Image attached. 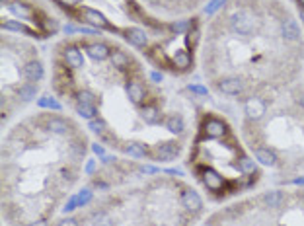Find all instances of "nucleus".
Here are the masks:
<instances>
[{"label": "nucleus", "mask_w": 304, "mask_h": 226, "mask_svg": "<svg viewBox=\"0 0 304 226\" xmlns=\"http://www.w3.org/2000/svg\"><path fill=\"white\" fill-rule=\"evenodd\" d=\"M29 226H47V221H35V223H31Z\"/></svg>", "instance_id": "obj_48"}, {"label": "nucleus", "mask_w": 304, "mask_h": 226, "mask_svg": "<svg viewBox=\"0 0 304 226\" xmlns=\"http://www.w3.org/2000/svg\"><path fill=\"white\" fill-rule=\"evenodd\" d=\"M57 226H78V221L76 219H63Z\"/></svg>", "instance_id": "obj_40"}, {"label": "nucleus", "mask_w": 304, "mask_h": 226, "mask_svg": "<svg viewBox=\"0 0 304 226\" xmlns=\"http://www.w3.org/2000/svg\"><path fill=\"white\" fill-rule=\"evenodd\" d=\"M94 168H96V162H94V160H90V162H88V166H86V172H88V174H92V172H94Z\"/></svg>", "instance_id": "obj_46"}, {"label": "nucleus", "mask_w": 304, "mask_h": 226, "mask_svg": "<svg viewBox=\"0 0 304 226\" xmlns=\"http://www.w3.org/2000/svg\"><path fill=\"white\" fill-rule=\"evenodd\" d=\"M63 55H65V61H66V64H68L70 68H82V66H84V57H82V53H80L78 47L70 45V47L65 49Z\"/></svg>", "instance_id": "obj_14"}, {"label": "nucleus", "mask_w": 304, "mask_h": 226, "mask_svg": "<svg viewBox=\"0 0 304 226\" xmlns=\"http://www.w3.org/2000/svg\"><path fill=\"white\" fill-rule=\"evenodd\" d=\"M76 197H78V207H86V205H88V203L92 201L94 193H92L90 189H82V191H80V193H78Z\"/></svg>", "instance_id": "obj_37"}, {"label": "nucleus", "mask_w": 304, "mask_h": 226, "mask_svg": "<svg viewBox=\"0 0 304 226\" xmlns=\"http://www.w3.org/2000/svg\"><path fill=\"white\" fill-rule=\"evenodd\" d=\"M166 129L170 131V133H174V135H181L183 133V129H185V121H183V117L181 115H170L168 119H166Z\"/></svg>", "instance_id": "obj_21"}, {"label": "nucleus", "mask_w": 304, "mask_h": 226, "mask_svg": "<svg viewBox=\"0 0 304 226\" xmlns=\"http://www.w3.org/2000/svg\"><path fill=\"white\" fill-rule=\"evenodd\" d=\"M191 27H193L191 20H179V21H174V23L170 25V29H172L174 33H187Z\"/></svg>", "instance_id": "obj_34"}, {"label": "nucleus", "mask_w": 304, "mask_h": 226, "mask_svg": "<svg viewBox=\"0 0 304 226\" xmlns=\"http://www.w3.org/2000/svg\"><path fill=\"white\" fill-rule=\"evenodd\" d=\"M230 27L238 35H252L256 31V18L248 10H238L230 16Z\"/></svg>", "instance_id": "obj_1"}, {"label": "nucleus", "mask_w": 304, "mask_h": 226, "mask_svg": "<svg viewBox=\"0 0 304 226\" xmlns=\"http://www.w3.org/2000/svg\"><path fill=\"white\" fill-rule=\"evenodd\" d=\"M217 88H218V92H222L226 96H238L244 92V82L238 76H228V78H222L217 84Z\"/></svg>", "instance_id": "obj_6"}, {"label": "nucleus", "mask_w": 304, "mask_h": 226, "mask_svg": "<svg viewBox=\"0 0 304 226\" xmlns=\"http://www.w3.org/2000/svg\"><path fill=\"white\" fill-rule=\"evenodd\" d=\"M125 152L129 154V156H133V158H145L147 156V146L143 144V143H129L127 146H125Z\"/></svg>", "instance_id": "obj_27"}, {"label": "nucleus", "mask_w": 304, "mask_h": 226, "mask_svg": "<svg viewBox=\"0 0 304 226\" xmlns=\"http://www.w3.org/2000/svg\"><path fill=\"white\" fill-rule=\"evenodd\" d=\"M2 29H6V31H18V33H25V35H29V37H35V31H33V29H29L27 25H23L22 21H16V20L4 21V23H2Z\"/></svg>", "instance_id": "obj_23"}, {"label": "nucleus", "mask_w": 304, "mask_h": 226, "mask_svg": "<svg viewBox=\"0 0 304 226\" xmlns=\"http://www.w3.org/2000/svg\"><path fill=\"white\" fill-rule=\"evenodd\" d=\"M254 158L261 166H267V168L277 166V154L273 150H269V148H254Z\"/></svg>", "instance_id": "obj_15"}, {"label": "nucleus", "mask_w": 304, "mask_h": 226, "mask_svg": "<svg viewBox=\"0 0 304 226\" xmlns=\"http://www.w3.org/2000/svg\"><path fill=\"white\" fill-rule=\"evenodd\" d=\"M203 133L207 139H222L226 133H228V127L224 121L217 119V117H209L203 125Z\"/></svg>", "instance_id": "obj_4"}, {"label": "nucleus", "mask_w": 304, "mask_h": 226, "mask_svg": "<svg viewBox=\"0 0 304 226\" xmlns=\"http://www.w3.org/2000/svg\"><path fill=\"white\" fill-rule=\"evenodd\" d=\"M238 170H240L242 174H256V172H258L256 160H252V158H248V156H242V158L238 160Z\"/></svg>", "instance_id": "obj_29"}, {"label": "nucleus", "mask_w": 304, "mask_h": 226, "mask_svg": "<svg viewBox=\"0 0 304 226\" xmlns=\"http://www.w3.org/2000/svg\"><path fill=\"white\" fill-rule=\"evenodd\" d=\"M301 105H303V107H304V94H303V96H301Z\"/></svg>", "instance_id": "obj_50"}, {"label": "nucleus", "mask_w": 304, "mask_h": 226, "mask_svg": "<svg viewBox=\"0 0 304 226\" xmlns=\"http://www.w3.org/2000/svg\"><path fill=\"white\" fill-rule=\"evenodd\" d=\"M224 2H226V0H211V2L205 6V14H207V16H213V14H217V12H218V10L224 6Z\"/></svg>", "instance_id": "obj_36"}, {"label": "nucleus", "mask_w": 304, "mask_h": 226, "mask_svg": "<svg viewBox=\"0 0 304 226\" xmlns=\"http://www.w3.org/2000/svg\"><path fill=\"white\" fill-rule=\"evenodd\" d=\"M172 62H174L175 68H179V70H187V68L191 66V55H189V51H185V49H177V51L172 55Z\"/></svg>", "instance_id": "obj_20"}, {"label": "nucleus", "mask_w": 304, "mask_h": 226, "mask_svg": "<svg viewBox=\"0 0 304 226\" xmlns=\"http://www.w3.org/2000/svg\"><path fill=\"white\" fill-rule=\"evenodd\" d=\"M281 35L285 37V41H299L301 39V27L297 23V20L287 18L281 21Z\"/></svg>", "instance_id": "obj_10"}, {"label": "nucleus", "mask_w": 304, "mask_h": 226, "mask_svg": "<svg viewBox=\"0 0 304 226\" xmlns=\"http://www.w3.org/2000/svg\"><path fill=\"white\" fill-rule=\"evenodd\" d=\"M303 199H304V193H303Z\"/></svg>", "instance_id": "obj_54"}, {"label": "nucleus", "mask_w": 304, "mask_h": 226, "mask_svg": "<svg viewBox=\"0 0 304 226\" xmlns=\"http://www.w3.org/2000/svg\"><path fill=\"white\" fill-rule=\"evenodd\" d=\"M301 18H303V21H304V8H303V12H301Z\"/></svg>", "instance_id": "obj_52"}, {"label": "nucleus", "mask_w": 304, "mask_h": 226, "mask_svg": "<svg viewBox=\"0 0 304 226\" xmlns=\"http://www.w3.org/2000/svg\"><path fill=\"white\" fill-rule=\"evenodd\" d=\"M160 170L158 168H154V166H143L141 168V174H158Z\"/></svg>", "instance_id": "obj_43"}, {"label": "nucleus", "mask_w": 304, "mask_h": 226, "mask_svg": "<svg viewBox=\"0 0 304 226\" xmlns=\"http://www.w3.org/2000/svg\"><path fill=\"white\" fill-rule=\"evenodd\" d=\"M127 96H129V100L133 102V103H143L145 102V96H147V92H145V88H143V84L141 82H137V80H131L129 84H127Z\"/></svg>", "instance_id": "obj_16"}, {"label": "nucleus", "mask_w": 304, "mask_h": 226, "mask_svg": "<svg viewBox=\"0 0 304 226\" xmlns=\"http://www.w3.org/2000/svg\"><path fill=\"white\" fill-rule=\"evenodd\" d=\"M88 55L94 61H106L111 57V51L106 43H92V45H88Z\"/></svg>", "instance_id": "obj_19"}, {"label": "nucleus", "mask_w": 304, "mask_h": 226, "mask_svg": "<svg viewBox=\"0 0 304 226\" xmlns=\"http://www.w3.org/2000/svg\"><path fill=\"white\" fill-rule=\"evenodd\" d=\"M179 152H181V146H179L177 143L166 141V143L156 144V148H154V158L160 160V162H172V160H175V158L179 156Z\"/></svg>", "instance_id": "obj_2"}, {"label": "nucleus", "mask_w": 304, "mask_h": 226, "mask_svg": "<svg viewBox=\"0 0 304 226\" xmlns=\"http://www.w3.org/2000/svg\"><path fill=\"white\" fill-rule=\"evenodd\" d=\"M45 129L55 133V135H66L70 131V123L66 119H63V117H47Z\"/></svg>", "instance_id": "obj_13"}, {"label": "nucleus", "mask_w": 304, "mask_h": 226, "mask_svg": "<svg viewBox=\"0 0 304 226\" xmlns=\"http://www.w3.org/2000/svg\"><path fill=\"white\" fill-rule=\"evenodd\" d=\"M76 113H78L82 119H88V121H92V119L98 117L96 105H88V103H76Z\"/></svg>", "instance_id": "obj_25"}, {"label": "nucleus", "mask_w": 304, "mask_h": 226, "mask_svg": "<svg viewBox=\"0 0 304 226\" xmlns=\"http://www.w3.org/2000/svg\"><path fill=\"white\" fill-rule=\"evenodd\" d=\"M166 174H172V176H177V178H181L183 176V170H177V168H170V170H164Z\"/></svg>", "instance_id": "obj_44"}, {"label": "nucleus", "mask_w": 304, "mask_h": 226, "mask_svg": "<svg viewBox=\"0 0 304 226\" xmlns=\"http://www.w3.org/2000/svg\"><path fill=\"white\" fill-rule=\"evenodd\" d=\"M201 180H203V184H205V187L209 191H220L224 187V184H226L224 178L213 168H203L201 170Z\"/></svg>", "instance_id": "obj_5"}, {"label": "nucleus", "mask_w": 304, "mask_h": 226, "mask_svg": "<svg viewBox=\"0 0 304 226\" xmlns=\"http://www.w3.org/2000/svg\"><path fill=\"white\" fill-rule=\"evenodd\" d=\"M293 184H295V185H304V176H301V178H295V180H293Z\"/></svg>", "instance_id": "obj_47"}, {"label": "nucleus", "mask_w": 304, "mask_h": 226, "mask_svg": "<svg viewBox=\"0 0 304 226\" xmlns=\"http://www.w3.org/2000/svg\"><path fill=\"white\" fill-rule=\"evenodd\" d=\"M78 103L98 105V103H100V100H98V96H96V94H92L90 90H82V92H78Z\"/></svg>", "instance_id": "obj_33"}, {"label": "nucleus", "mask_w": 304, "mask_h": 226, "mask_svg": "<svg viewBox=\"0 0 304 226\" xmlns=\"http://www.w3.org/2000/svg\"><path fill=\"white\" fill-rule=\"evenodd\" d=\"M65 2H66V4H76L78 0H65Z\"/></svg>", "instance_id": "obj_49"}, {"label": "nucleus", "mask_w": 304, "mask_h": 226, "mask_svg": "<svg viewBox=\"0 0 304 226\" xmlns=\"http://www.w3.org/2000/svg\"><path fill=\"white\" fill-rule=\"evenodd\" d=\"M37 105H39L41 109H53V111H61V109H63V105H61L53 96H41V98L37 100Z\"/></svg>", "instance_id": "obj_28"}, {"label": "nucleus", "mask_w": 304, "mask_h": 226, "mask_svg": "<svg viewBox=\"0 0 304 226\" xmlns=\"http://www.w3.org/2000/svg\"><path fill=\"white\" fill-rule=\"evenodd\" d=\"M181 205L189 213H199L203 209V199L195 189H183L181 191Z\"/></svg>", "instance_id": "obj_7"}, {"label": "nucleus", "mask_w": 304, "mask_h": 226, "mask_svg": "<svg viewBox=\"0 0 304 226\" xmlns=\"http://www.w3.org/2000/svg\"><path fill=\"white\" fill-rule=\"evenodd\" d=\"M199 37H201V31H199L197 25H193V27L185 33V45H187V49H195L197 43H199Z\"/></svg>", "instance_id": "obj_31"}, {"label": "nucleus", "mask_w": 304, "mask_h": 226, "mask_svg": "<svg viewBox=\"0 0 304 226\" xmlns=\"http://www.w3.org/2000/svg\"><path fill=\"white\" fill-rule=\"evenodd\" d=\"M0 4H10V0H0Z\"/></svg>", "instance_id": "obj_51"}, {"label": "nucleus", "mask_w": 304, "mask_h": 226, "mask_svg": "<svg viewBox=\"0 0 304 226\" xmlns=\"http://www.w3.org/2000/svg\"><path fill=\"white\" fill-rule=\"evenodd\" d=\"M82 14H84L86 21L92 23L96 29H113V27L109 25L108 18H106L102 12H98V10H94V8H82Z\"/></svg>", "instance_id": "obj_8"}, {"label": "nucleus", "mask_w": 304, "mask_h": 226, "mask_svg": "<svg viewBox=\"0 0 304 226\" xmlns=\"http://www.w3.org/2000/svg\"><path fill=\"white\" fill-rule=\"evenodd\" d=\"M92 150H94V154H98V156H106V150H104V146L102 144H92Z\"/></svg>", "instance_id": "obj_41"}, {"label": "nucleus", "mask_w": 304, "mask_h": 226, "mask_svg": "<svg viewBox=\"0 0 304 226\" xmlns=\"http://www.w3.org/2000/svg\"><path fill=\"white\" fill-rule=\"evenodd\" d=\"M244 111H246V117L250 121H260L267 113V103L261 98H250L244 105Z\"/></svg>", "instance_id": "obj_3"}, {"label": "nucleus", "mask_w": 304, "mask_h": 226, "mask_svg": "<svg viewBox=\"0 0 304 226\" xmlns=\"http://www.w3.org/2000/svg\"><path fill=\"white\" fill-rule=\"evenodd\" d=\"M23 76H25L29 82H39V80L45 76L43 64H41L39 61H29V62H25V66H23Z\"/></svg>", "instance_id": "obj_12"}, {"label": "nucleus", "mask_w": 304, "mask_h": 226, "mask_svg": "<svg viewBox=\"0 0 304 226\" xmlns=\"http://www.w3.org/2000/svg\"><path fill=\"white\" fill-rule=\"evenodd\" d=\"M88 129L94 133V135H98V137H102V139H108L109 137V133H108V123L104 121V119H92L90 121V125H88Z\"/></svg>", "instance_id": "obj_24"}, {"label": "nucleus", "mask_w": 304, "mask_h": 226, "mask_svg": "<svg viewBox=\"0 0 304 226\" xmlns=\"http://www.w3.org/2000/svg\"><path fill=\"white\" fill-rule=\"evenodd\" d=\"M63 29H65V33H66V35H70V33H84V35H96V33H98V29H96V27H84V25H72V23L65 25Z\"/></svg>", "instance_id": "obj_30"}, {"label": "nucleus", "mask_w": 304, "mask_h": 226, "mask_svg": "<svg viewBox=\"0 0 304 226\" xmlns=\"http://www.w3.org/2000/svg\"><path fill=\"white\" fill-rule=\"evenodd\" d=\"M102 162L104 164H111V162H115V156H108L106 154V156H102Z\"/></svg>", "instance_id": "obj_45"}, {"label": "nucleus", "mask_w": 304, "mask_h": 226, "mask_svg": "<svg viewBox=\"0 0 304 226\" xmlns=\"http://www.w3.org/2000/svg\"><path fill=\"white\" fill-rule=\"evenodd\" d=\"M123 35H125V39H127L131 45H135V47H147V45H149V35L145 33V29L127 27V29L123 31Z\"/></svg>", "instance_id": "obj_11"}, {"label": "nucleus", "mask_w": 304, "mask_h": 226, "mask_svg": "<svg viewBox=\"0 0 304 226\" xmlns=\"http://www.w3.org/2000/svg\"><path fill=\"white\" fill-rule=\"evenodd\" d=\"M8 10H10L16 18H20V20H31V18L35 16V10H33L27 2H23V0L10 2V4H8Z\"/></svg>", "instance_id": "obj_9"}, {"label": "nucleus", "mask_w": 304, "mask_h": 226, "mask_svg": "<svg viewBox=\"0 0 304 226\" xmlns=\"http://www.w3.org/2000/svg\"><path fill=\"white\" fill-rule=\"evenodd\" d=\"M149 57H151L156 64H160V66H168V64H170V59H168L166 53H164L162 49H158V47L152 49L151 53H149Z\"/></svg>", "instance_id": "obj_32"}, {"label": "nucleus", "mask_w": 304, "mask_h": 226, "mask_svg": "<svg viewBox=\"0 0 304 226\" xmlns=\"http://www.w3.org/2000/svg\"><path fill=\"white\" fill-rule=\"evenodd\" d=\"M76 207H78V197L74 195V197H70V199L66 201V205L63 207V213H65V215H66V213H72Z\"/></svg>", "instance_id": "obj_39"}, {"label": "nucleus", "mask_w": 304, "mask_h": 226, "mask_svg": "<svg viewBox=\"0 0 304 226\" xmlns=\"http://www.w3.org/2000/svg\"><path fill=\"white\" fill-rule=\"evenodd\" d=\"M187 90L193 92V94H197V96H209V90L205 86H201V84H189Z\"/></svg>", "instance_id": "obj_38"}, {"label": "nucleus", "mask_w": 304, "mask_h": 226, "mask_svg": "<svg viewBox=\"0 0 304 226\" xmlns=\"http://www.w3.org/2000/svg\"><path fill=\"white\" fill-rule=\"evenodd\" d=\"M109 59H111V64H113L115 68H119V70L129 68V62H131V61H129V57H127L123 51H113Z\"/></svg>", "instance_id": "obj_26"}, {"label": "nucleus", "mask_w": 304, "mask_h": 226, "mask_svg": "<svg viewBox=\"0 0 304 226\" xmlns=\"http://www.w3.org/2000/svg\"><path fill=\"white\" fill-rule=\"evenodd\" d=\"M285 201H287V195H285L283 191H279V189L267 191V193L263 195V203H265L269 209H279V207L285 205Z\"/></svg>", "instance_id": "obj_18"}, {"label": "nucleus", "mask_w": 304, "mask_h": 226, "mask_svg": "<svg viewBox=\"0 0 304 226\" xmlns=\"http://www.w3.org/2000/svg\"><path fill=\"white\" fill-rule=\"evenodd\" d=\"M37 94H39L37 82H25V84H22V86L18 88V98H20L22 102H31V100L37 98Z\"/></svg>", "instance_id": "obj_17"}, {"label": "nucleus", "mask_w": 304, "mask_h": 226, "mask_svg": "<svg viewBox=\"0 0 304 226\" xmlns=\"http://www.w3.org/2000/svg\"><path fill=\"white\" fill-rule=\"evenodd\" d=\"M141 117L145 119V123H149V125H156V123H160L162 113H160V109H158L156 105H145V107H143V111H141Z\"/></svg>", "instance_id": "obj_22"}, {"label": "nucleus", "mask_w": 304, "mask_h": 226, "mask_svg": "<svg viewBox=\"0 0 304 226\" xmlns=\"http://www.w3.org/2000/svg\"><path fill=\"white\" fill-rule=\"evenodd\" d=\"M39 23H41V27L47 33H55L59 29V21L57 20H51V18H43V20H39Z\"/></svg>", "instance_id": "obj_35"}, {"label": "nucleus", "mask_w": 304, "mask_h": 226, "mask_svg": "<svg viewBox=\"0 0 304 226\" xmlns=\"http://www.w3.org/2000/svg\"><path fill=\"white\" fill-rule=\"evenodd\" d=\"M299 2H301V4H303V6H304V0H299Z\"/></svg>", "instance_id": "obj_53"}, {"label": "nucleus", "mask_w": 304, "mask_h": 226, "mask_svg": "<svg viewBox=\"0 0 304 226\" xmlns=\"http://www.w3.org/2000/svg\"><path fill=\"white\" fill-rule=\"evenodd\" d=\"M151 80L152 82H162L164 80V74L158 72V70H154V72H151Z\"/></svg>", "instance_id": "obj_42"}]
</instances>
